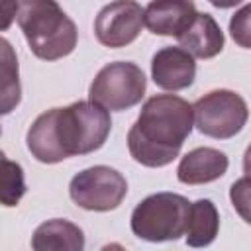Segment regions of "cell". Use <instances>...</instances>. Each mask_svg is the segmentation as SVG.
Here are the masks:
<instances>
[{"label": "cell", "mask_w": 251, "mask_h": 251, "mask_svg": "<svg viewBox=\"0 0 251 251\" xmlns=\"http://www.w3.org/2000/svg\"><path fill=\"white\" fill-rule=\"evenodd\" d=\"M194 127L192 106L176 94H155L145 100L135 124L127 131L133 161L159 169L173 163Z\"/></svg>", "instance_id": "6da1fadb"}, {"label": "cell", "mask_w": 251, "mask_h": 251, "mask_svg": "<svg viewBox=\"0 0 251 251\" xmlns=\"http://www.w3.org/2000/svg\"><path fill=\"white\" fill-rule=\"evenodd\" d=\"M16 20L37 59L57 61L71 55L76 47V25L53 0L18 2Z\"/></svg>", "instance_id": "7a4b0ae2"}, {"label": "cell", "mask_w": 251, "mask_h": 251, "mask_svg": "<svg viewBox=\"0 0 251 251\" xmlns=\"http://www.w3.org/2000/svg\"><path fill=\"white\" fill-rule=\"evenodd\" d=\"M55 131L65 157L98 151L112 129L110 112L92 100H78L65 108H55Z\"/></svg>", "instance_id": "3957f363"}, {"label": "cell", "mask_w": 251, "mask_h": 251, "mask_svg": "<svg viewBox=\"0 0 251 251\" xmlns=\"http://www.w3.org/2000/svg\"><path fill=\"white\" fill-rule=\"evenodd\" d=\"M190 204L176 192H155L143 198L131 212V231L143 241H176L186 231Z\"/></svg>", "instance_id": "277c9868"}, {"label": "cell", "mask_w": 251, "mask_h": 251, "mask_svg": "<svg viewBox=\"0 0 251 251\" xmlns=\"http://www.w3.org/2000/svg\"><path fill=\"white\" fill-rule=\"evenodd\" d=\"M147 80L143 71L131 61H114L104 65L90 82L88 100L108 112H122L137 106L145 96Z\"/></svg>", "instance_id": "5b68a950"}, {"label": "cell", "mask_w": 251, "mask_h": 251, "mask_svg": "<svg viewBox=\"0 0 251 251\" xmlns=\"http://www.w3.org/2000/svg\"><path fill=\"white\" fill-rule=\"evenodd\" d=\"M194 126L202 135L229 139L237 135L249 118L247 102L233 90H212L192 104Z\"/></svg>", "instance_id": "8992f818"}, {"label": "cell", "mask_w": 251, "mask_h": 251, "mask_svg": "<svg viewBox=\"0 0 251 251\" xmlns=\"http://www.w3.org/2000/svg\"><path fill=\"white\" fill-rule=\"evenodd\" d=\"M127 194L126 176L106 165H96L76 173L69 182L71 200L88 212L116 210Z\"/></svg>", "instance_id": "52a82bcc"}, {"label": "cell", "mask_w": 251, "mask_h": 251, "mask_svg": "<svg viewBox=\"0 0 251 251\" xmlns=\"http://www.w3.org/2000/svg\"><path fill=\"white\" fill-rule=\"evenodd\" d=\"M145 25V8L133 0L106 4L94 18V35L100 45L120 49L137 39Z\"/></svg>", "instance_id": "ba28073f"}, {"label": "cell", "mask_w": 251, "mask_h": 251, "mask_svg": "<svg viewBox=\"0 0 251 251\" xmlns=\"http://www.w3.org/2000/svg\"><path fill=\"white\" fill-rule=\"evenodd\" d=\"M153 82L163 90H184L196 78V63L182 47H163L151 59Z\"/></svg>", "instance_id": "9c48e42d"}, {"label": "cell", "mask_w": 251, "mask_h": 251, "mask_svg": "<svg viewBox=\"0 0 251 251\" xmlns=\"http://www.w3.org/2000/svg\"><path fill=\"white\" fill-rule=\"evenodd\" d=\"M196 14V6L188 0H153L145 6V27L155 35L178 37Z\"/></svg>", "instance_id": "30bf717a"}, {"label": "cell", "mask_w": 251, "mask_h": 251, "mask_svg": "<svg viewBox=\"0 0 251 251\" xmlns=\"http://www.w3.org/2000/svg\"><path fill=\"white\" fill-rule=\"evenodd\" d=\"M227 167L229 161L224 151L214 147H196L180 159L176 178L182 184H206L222 178L227 173Z\"/></svg>", "instance_id": "8fae6325"}, {"label": "cell", "mask_w": 251, "mask_h": 251, "mask_svg": "<svg viewBox=\"0 0 251 251\" xmlns=\"http://www.w3.org/2000/svg\"><path fill=\"white\" fill-rule=\"evenodd\" d=\"M176 41L194 59H212L224 49V31L210 14L198 12Z\"/></svg>", "instance_id": "7c38bea8"}, {"label": "cell", "mask_w": 251, "mask_h": 251, "mask_svg": "<svg viewBox=\"0 0 251 251\" xmlns=\"http://www.w3.org/2000/svg\"><path fill=\"white\" fill-rule=\"evenodd\" d=\"M33 251H84L82 229L63 218L39 224L31 235Z\"/></svg>", "instance_id": "4fadbf2b"}, {"label": "cell", "mask_w": 251, "mask_h": 251, "mask_svg": "<svg viewBox=\"0 0 251 251\" xmlns=\"http://www.w3.org/2000/svg\"><path fill=\"white\" fill-rule=\"evenodd\" d=\"M55 114H57L55 108L39 114L33 120V124L29 126L27 135H25L27 151L31 153V157H35V161L45 163V165H55V163H61L67 159L65 153L61 151V145L57 139Z\"/></svg>", "instance_id": "5bb4252c"}, {"label": "cell", "mask_w": 251, "mask_h": 251, "mask_svg": "<svg viewBox=\"0 0 251 251\" xmlns=\"http://www.w3.org/2000/svg\"><path fill=\"white\" fill-rule=\"evenodd\" d=\"M218 229H220V214L216 204L208 198H200L192 202L188 210L186 231H184L186 245L194 249L208 247L216 239Z\"/></svg>", "instance_id": "9a60e30c"}, {"label": "cell", "mask_w": 251, "mask_h": 251, "mask_svg": "<svg viewBox=\"0 0 251 251\" xmlns=\"http://www.w3.org/2000/svg\"><path fill=\"white\" fill-rule=\"evenodd\" d=\"M2 51V114H10L22 100L20 75H18V59L8 39H0Z\"/></svg>", "instance_id": "2e32d148"}, {"label": "cell", "mask_w": 251, "mask_h": 251, "mask_svg": "<svg viewBox=\"0 0 251 251\" xmlns=\"http://www.w3.org/2000/svg\"><path fill=\"white\" fill-rule=\"evenodd\" d=\"M2 180H0V200L2 206L6 208H14L18 206V202L22 200V196L25 194V176H24V169L20 163L8 159L2 153Z\"/></svg>", "instance_id": "e0dca14e"}, {"label": "cell", "mask_w": 251, "mask_h": 251, "mask_svg": "<svg viewBox=\"0 0 251 251\" xmlns=\"http://www.w3.org/2000/svg\"><path fill=\"white\" fill-rule=\"evenodd\" d=\"M229 35L235 41V45L251 49V2L243 4L229 18Z\"/></svg>", "instance_id": "ac0fdd59"}, {"label": "cell", "mask_w": 251, "mask_h": 251, "mask_svg": "<svg viewBox=\"0 0 251 251\" xmlns=\"http://www.w3.org/2000/svg\"><path fill=\"white\" fill-rule=\"evenodd\" d=\"M229 200L239 218L251 226V178L241 176L229 186Z\"/></svg>", "instance_id": "d6986e66"}, {"label": "cell", "mask_w": 251, "mask_h": 251, "mask_svg": "<svg viewBox=\"0 0 251 251\" xmlns=\"http://www.w3.org/2000/svg\"><path fill=\"white\" fill-rule=\"evenodd\" d=\"M243 173L247 178H251V143L247 145V149L243 153Z\"/></svg>", "instance_id": "ffe728a7"}, {"label": "cell", "mask_w": 251, "mask_h": 251, "mask_svg": "<svg viewBox=\"0 0 251 251\" xmlns=\"http://www.w3.org/2000/svg\"><path fill=\"white\" fill-rule=\"evenodd\" d=\"M100 251H127L124 245H120V243H106Z\"/></svg>", "instance_id": "44dd1931"}]
</instances>
